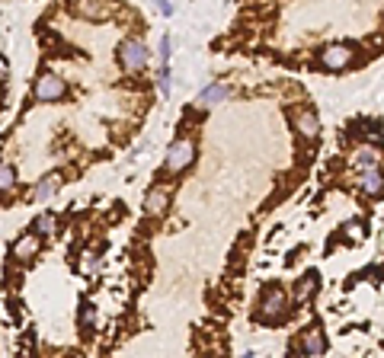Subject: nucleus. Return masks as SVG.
<instances>
[{"instance_id": "f257e3e1", "label": "nucleus", "mask_w": 384, "mask_h": 358, "mask_svg": "<svg viewBox=\"0 0 384 358\" xmlns=\"http://www.w3.org/2000/svg\"><path fill=\"white\" fill-rule=\"evenodd\" d=\"M192 161H196V141L192 137H176L170 151H166V170L183 173L186 167H192Z\"/></svg>"}, {"instance_id": "f03ea898", "label": "nucleus", "mask_w": 384, "mask_h": 358, "mask_svg": "<svg viewBox=\"0 0 384 358\" xmlns=\"http://www.w3.org/2000/svg\"><path fill=\"white\" fill-rule=\"evenodd\" d=\"M288 311V297L282 288H269L263 291V297H259V320L266 323H279L282 317H285Z\"/></svg>"}, {"instance_id": "7ed1b4c3", "label": "nucleus", "mask_w": 384, "mask_h": 358, "mask_svg": "<svg viewBox=\"0 0 384 358\" xmlns=\"http://www.w3.org/2000/svg\"><path fill=\"white\" fill-rule=\"evenodd\" d=\"M148 45H144L141 38H125L119 45V64L125 70H141V68H148Z\"/></svg>"}, {"instance_id": "20e7f679", "label": "nucleus", "mask_w": 384, "mask_h": 358, "mask_svg": "<svg viewBox=\"0 0 384 358\" xmlns=\"http://www.w3.org/2000/svg\"><path fill=\"white\" fill-rule=\"evenodd\" d=\"M32 96L38 103H58V99H64V80L58 74H42L32 87Z\"/></svg>"}, {"instance_id": "39448f33", "label": "nucleus", "mask_w": 384, "mask_h": 358, "mask_svg": "<svg viewBox=\"0 0 384 358\" xmlns=\"http://www.w3.org/2000/svg\"><path fill=\"white\" fill-rule=\"evenodd\" d=\"M353 61H355V48L353 45H327L324 54H320V64L330 68V70H343Z\"/></svg>"}, {"instance_id": "423d86ee", "label": "nucleus", "mask_w": 384, "mask_h": 358, "mask_svg": "<svg viewBox=\"0 0 384 358\" xmlns=\"http://www.w3.org/2000/svg\"><path fill=\"white\" fill-rule=\"evenodd\" d=\"M294 131H298L304 141H317V137H320V119H317L314 112H308V109H298V112H294Z\"/></svg>"}, {"instance_id": "0eeeda50", "label": "nucleus", "mask_w": 384, "mask_h": 358, "mask_svg": "<svg viewBox=\"0 0 384 358\" xmlns=\"http://www.w3.org/2000/svg\"><path fill=\"white\" fill-rule=\"evenodd\" d=\"M298 349H301V355H324V352H327V336L320 333L317 327L304 329V336H301V343H298Z\"/></svg>"}, {"instance_id": "6e6552de", "label": "nucleus", "mask_w": 384, "mask_h": 358, "mask_svg": "<svg viewBox=\"0 0 384 358\" xmlns=\"http://www.w3.org/2000/svg\"><path fill=\"white\" fill-rule=\"evenodd\" d=\"M359 186L365 195H384V176L378 167H365L359 170Z\"/></svg>"}, {"instance_id": "1a4fd4ad", "label": "nucleus", "mask_w": 384, "mask_h": 358, "mask_svg": "<svg viewBox=\"0 0 384 358\" xmlns=\"http://www.w3.org/2000/svg\"><path fill=\"white\" fill-rule=\"evenodd\" d=\"M166 208H170V189H166V186H154V189L144 195V211L164 214Z\"/></svg>"}, {"instance_id": "9d476101", "label": "nucleus", "mask_w": 384, "mask_h": 358, "mask_svg": "<svg viewBox=\"0 0 384 358\" xmlns=\"http://www.w3.org/2000/svg\"><path fill=\"white\" fill-rule=\"evenodd\" d=\"M38 250H42V237H38V234H26V237H20V240L13 244V256H16V260H32Z\"/></svg>"}, {"instance_id": "9b49d317", "label": "nucleus", "mask_w": 384, "mask_h": 358, "mask_svg": "<svg viewBox=\"0 0 384 358\" xmlns=\"http://www.w3.org/2000/svg\"><path fill=\"white\" fill-rule=\"evenodd\" d=\"M317 285H320V278H317L314 272H308L301 278V282L294 285V294H292V301H294V307L298 304H308L311 297H314V291H317Z\"/></svg>"}, {"instance_id": "f8f14e48", "label": "nucleus", "mask_w": 384, "mask_h": 358, "mask_svg": "<svg viewBox=\"0 0 384 358\" xmlns=\"http://www.w3.org/2000/svg\"><path fill=\"white\" fill-rule=\"evenodd\" d=\"M231 96V87L227 84H211L208 90H202V96H199V106H218V103H225V99Z\"/></svg>"}, {"instance_id": "ddd939ff", "label": "nucleus", "mask_w": 384, "mask_h": 358, "mask_svg": "<svg viewBox=\"0 0 384 358\" xmlns=\"http://www.w3.org/2000/svg\"><path fill=\"white\" fill-rule=\"evenodd\" d=\"M353 163H355L359 170H365V167H378V163H381V151H375V147H362V151L353 157Z\"/></svg>"}, {"instance_id": "4468645a", "label": "nucleus", "mask_w": 384, "mask_h": 358, "mask_svg": "<svg viewBox=\"0 0 384 358\" xmlns=\"http://www.w3.org/2000/svg\"><path fill=\"white\" fill-rule=\"evenodd\" d=\"M55 224H58V218H55L52 211L38 214L36 221H32V234H38V237H48V234H55Z\"/></svg>"}, {"instance_id": "2eb2a0df", "label": "nucleus", "mask_w": 384, "mask_h": 358, "mask_svg": "<svg viewBox=\"0 0 384 358\" xmlns=\"http://www.w3.org/2000/svg\"><path fill=\"white\" fill-rule=\"evenodd\" d=\"M13 186H16V167L13 163H0V195L13 192Z\"/></svg>"}, {"instance_id": "dca6fc26", "label": "nucleus", "mask_w": 384, "mask_h": 358, "mask_svg": "<svg viewBox=\"0 0 384 358\" xmlns=\"http://www.w3.org/2000/svg\"><path fill=\"white\" fill-rule=\"evenodd\" d=\"M346 237H349V240H353V244H362V240H365V228H362L359 221L346 224Z\"/></svg>"}, {"instance_id": "f3484780", "label": "nucleus", "mask_w": 384, "mask_h": 358, "mask_svg": "<svg viewBox=\"0 0 384 358\" xmlns=\"http://www.w3.org/2000/svg\"><path fill=\"white\" fill-rule=\"evenodd\" d=\"M52 192H55V179H45L42 186H36V198H38V202H45Z\"/></svg>"}, {"instance_id": "a211bd4d", "label": "nucleus", "mask_w": 384, "mask_h": 358, "mask_svg": "<svg viewBox=\"0 0 384 358\" xmlns=\"http://www.w3.org/2000/svg\"><path fill=\"white\" fill-rule=\"evenodd\" d=\"M160 58H164V61H170V36L160 38Z\"/></svg>"}, {"instance_id": "6ab92c4d", "label": "nucleus", "mask_w": 384, "mask_h": 358, "mask_svg": "<svg viewBox=\"0 0 384 358\" xmlns=\"http://www.w3.org/2000/svg\"><path fill=\"white\" fill-rule=\"evenodd\" d=\"M7 74V61H3V58H0V77Z\"/></svg>"}]
</instances>
